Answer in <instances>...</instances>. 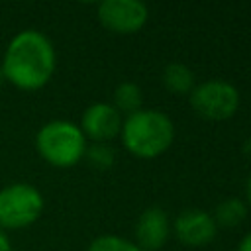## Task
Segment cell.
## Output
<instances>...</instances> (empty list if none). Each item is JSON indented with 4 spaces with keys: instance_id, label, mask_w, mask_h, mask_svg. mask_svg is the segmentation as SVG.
Listing matches in <instances>:
<instances>
[{
    "instance_id": "cell-12",
    "label": "cell",
    "mask_w": 251,
    "mask_h": 251,
    "mask_svg": "<svg viewBox=\"0 0 251 251\" xmlns=\"http://www.w3.org/2000/svg\"><path fill=\"white\" fill-rule=\"evenodd\" d=\"M141 102H143L141 88L135 82H122V84L116 86V90H114V108L118 112H126L127 116L135 114V112H139Z\"/></svg>"
},
{
    "instance_id": "cell-5",
    "label": "cell",
    "mask_w": 251,
    "mask_h": 251,
    "mask_svg": "<svg viewBox=\"0 0 251 251\" xmlns=\"http://www.w3.org/2000/svg\"><path fill=\"white\" fill-rule=\"evenodd\" d=\"M192 110L206 120H227L239 106V92L226 80H206L190 92Z\"/></svg>"
},
{
    "instance_id": "cell-1",
    "label": "cell",
    "mask_w": 251,
    "mask_h": 251,
    "mask_svg": "<svg viewBox=\"0 0 251 251\" xmlns=\"http://www.w3.org/2000/svg\"><path fill=\"white\" fill-rule=\"evenodd\" d=\"M4 78L22 90H37L55 73V49L37 29H24L12 37L0 63Z\"/></svg>"
},
{
    "instance_id": "cell-4",
    "label": "cell",
    "mask_w": 251,
    "mask_h": 251,
    "mask_svg": "<svg viewBox=\"0 0 251 251\" xmlns=\"http://www.w3.org/2000/svg\"><path fill=\"white\" fill-rule=\"evenodd\" d=\"M43 210L41 192L27 182H14L0 190V229L31 226Z\"/></svg>"
},
{
    "instance_id": "cell-2",
    "label": "cell",
    "mask_w": 251,
    "mask_h": 251,
    "mask_svg": "<svg viewBox=\"0 0 251 251\" xmlns=\"http://www.w3.org/2000/svg\"><path fill=\"white\" fill-rule=\"evenodd\" d=\"M122 143L141 159H151L167 151L175 139L171 118L157 110H139L122 122Z\"/></svg>"
},
{
    "instance_id": "cell-3",
    "label": "cell",
    "mask_w": 251,
    "mask_h": 251,
    "mask_svg": "<svg viewBox=\"0 0 251 251\" xmlns=\"http://www.w3.org/2000/svg\"><path fill=\"white\" fill-rule=\"evenodd\" d=\"M35 145L47 163L55 167H73L84 157L86 137L76 124L53 120L37 131Z\"/></svg>"
},
{
    "instance_id": "cell-14",
    "label": "cell",
    "mask_w": 251,
    "mask_h": 251,
    "mask_svg": "<svg viewBox=\"0 0 251 251\" xmlns=\"http://www.w3.org/2000/svg\"><path fill=\"white\" fill-rule=\"evenodd\" d=\"M84 155L88 157V161L98 167V169H104V167H110L114 163V151L104 145V143H94L90 149L84 151Z\"/></svg>"
},
{
    "instance_id": "cell-11",
    "label": "cell",
    "mask_w": 251,
    "mask_h": 251,
    "mask_svg": "<svg viewBox=\"0 0 251 251\" xmlns=\"http://www.w3.org/2000/svg\"><path fill=\"white\" fill-rule=\"evenodd\" d=\"M247 216V206L243 200L239 198H227L224 202L218 204L216 212H214V222L216 226H224V227H233V226H239Z\"/></svg>"
},
{
    "instance_id": "cell-10",
    "label": "cell",
    "mask_w": 251,
    "mask_h": 251,
    "mask_svg": "<svg viewBox=\"0 0 251 251\" xmlns=\"http://www.w3.org/2000/svg\"><path fill=\"white\" fill-rule=\"evenodd\" d=\"M163 84L173 94H190L194 88V73L184 63H169L163 71Z\"/></svg>"
},
{
    "instance_id": "cell-16",
    "label": "cell",
    "mask_w": 251,
    "mask_h": 251,
    "mask_svg": "<svg viewBox=\"0 0 251 251\" xmlns=\"http://www.w3.org/2000/svg\"><path fill=\"white\" fill-rule=\"evenodd\" d=\"M237 251H251V233H247L241 241H239V247Z\"/></svg>"
},
{
    "instance_id": "cell-13",
    "label": "cell",
    "mask_w": 251,
    "mask_h": 251,
    "mask_svg": "<svg viewBox=\"0 0 251 251\" xmlns=\"http://www.w3.org/2000/svg\"><path fill=\"white\" fill-rule=\"evenodd\" d=\"M88 251H141L133 241L120 235H100L90 245Z\"/></svg>"
},
{
    "instance_id": "cell-17",
    "label": "cell",
    "mask_w": 251,
    "mask_h": 251,
    "mask_svg": "<svg viewBox=\"0 0 251 251\" xmlns=\"http://www.w3.org/2000/svg\"><path fill=\"white\" fill-rule=\"evenodd\" d=\"M245 192H247V202L251 204V175L247 178V186H245Z\"/></svg>"
},
{
    "instance_id": "cell-7",
    "label": "cell",
    "mask_w": 251,
    "mask_h": 251,
    "mask_svg": "<svg viewBox=\"0 0 251 251\" xmlns=\"http://www.w3.org/2000/svg\"><path fill=\"white\" fill-rule=\"evenodd\" d=\"M78 127L84 133V137H90V139L102 143V141L112 139L114 135L120 133L122 116L112 104L96 102V104H90L84 110Z\"/></svg>"
},
{
    "instance_id": "cell-18",
    "label": "cell",
    "mask_w": 251,
    "mask_h": 251,
    "mask_svg": "<svg viewBox=\"0 0 251 251\" xmlns=\"http://www.w3.org/2000/svg\"><path fill=\"white\" fill-rule=\"evenodd\" d=\"M4 80H6V78H4V73H2V67H0V84H2Z\"/></svg>"
},
{
    "instance_id": "cell-6",
    "label": "cell",
    "mask_w": 251,
    "mask_h": 251,
    "mask_svg": "<svg viewBox=\"0 0 251 251\" xmlns=\"http://www.w3.org/2000/svg\"><path fill=\"white\" fill-rule=\"evenodd\" d=\"M149 10L137 0H104L98 6V20L114 33H133L145 25Z\"/></svg>"
},
{
    "instance_id": "cell-9",
    "label": "cell",
    "mask_w": 251,
    "mask_h": 251,
    "mask_svg": "<svg viewBox=\"0 0 251 251\" xmlns=\"http://www.w3.org/2000/svg\"><path fill=\"white\" fill-rule=\"evenodd\" d=\"M169 231H171V224L165 210L157 206L147 208L141 212L135 224V239H137L135 245L141 251H157L169 239Z\"/></svg>"
},
{
    "instance_id": "cell-15",
    "label": "cell",
    "mask_w": 251,
    "mask_h": 251,
    "mask_svg": "<svg viewBox=\"0 0 251 251\" xmlns=\"http://www.w3.org/2000/svg\"><path fill=\"white\" fill-rule=\"evenodd\" d=\"M0 251H12L10 237L6 235V231H4V229H0Z\"/></svg>"
},
{
    "instance_id": "cell-8",
    "label": "cell",
    "mask_w": 251,
    "mask_h": 251,
    "mask_svg": "<svg viewBox=\"0 0 251 251\" xmlns=\"http://www.w3.org/2000/svg\"><path fill=\"white\" fill-rule=\"evenodd\" d=\"M216 222L212 214L204 210H184L175 220V233L178 241L190 247L206 245L216 235Z\"/></svg>"
}]
</instances>
